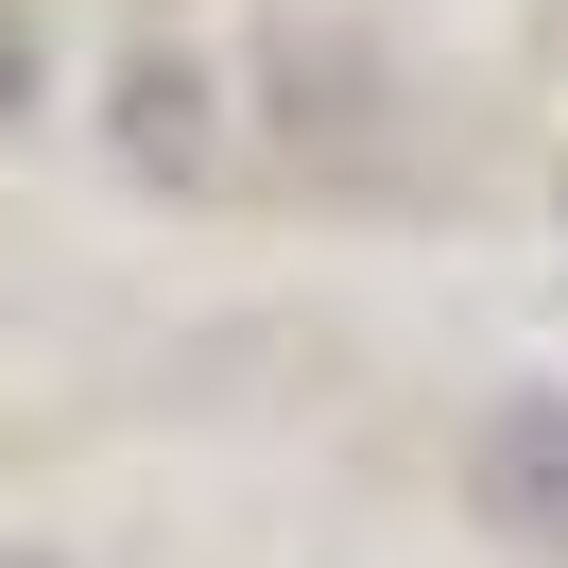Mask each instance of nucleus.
<instances>
[{"instance_id": "1", "label": "nucleus", "mask_w": 568, "mask_h": 568, "mask_svg": "<svg viewBox=\"0 0 568 568\" xmlns=\"http://www.w3.org/2000/svg\"><path fill=\"white\" fill-rule=\"evenodd\" d=\"M465 499H483V534H499V551H551V568H568V379L483 414V448H465Z\"/></svg>"}, {"instance_id": "2", "label": "nucleus", "mask_w": 568, "mask_h": 568, "mask_svg": "<svg viewBox=\"0 0 568 568\" xmlns=\"http://www.w3.org/2000/svg\"><path fill=\"white\" fill-rule=\"evenodd\" d=\"M36 104V36H18V18H0V121Z\"/></svg>"}]
</instances>
